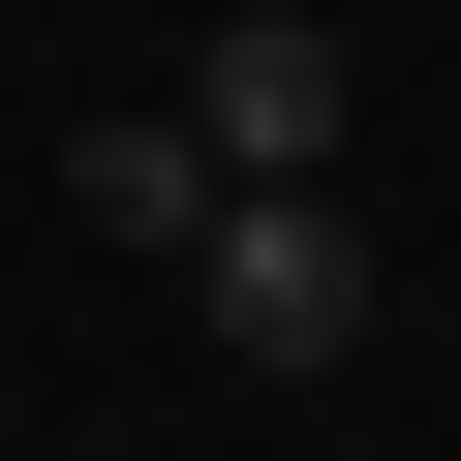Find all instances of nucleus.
<instances>
[{"mask_svg": "<svg viewBox=\"0 0 461 461\" xmlns=\"http://www.w3.org/2000/svg\"><path fill=\"white\" fill-rule=\"evenodd\" d=\"M185 308H215V369H369V215L339 185H215L185 215Z\"/></svg>", "mask_w": 461, "mask_h": 461, "instance_id": "1", "label": "nucleus"}, {"mask_svg": "<svg viewBox=\"0 0 461 461\" xmlns=\"http://www.w3.org/2000/svg\"><path fill=\"white\" fill-rule=\"evenodd\" d=\"M185 123H215V185H339V32H308V0H247Z\"/></svg>", "mask_w": 461, "mask_h": 461, "instance_id": "2", "label": "nucleus"}, {"mask_svg": "<svg viewBox=\"0 0 461 461\" xmlns=\"http://www.w3.org/2000/svg\"><path fill=\"white\" fill-rule=\"evenodd\" d=\"M62 215H93V247H185V215H215V123H93Z\"/></svg>", "mask_w": 461, "mask_h": 461, "instance_id": "3", "label": "nucleus"}]
</instances>
